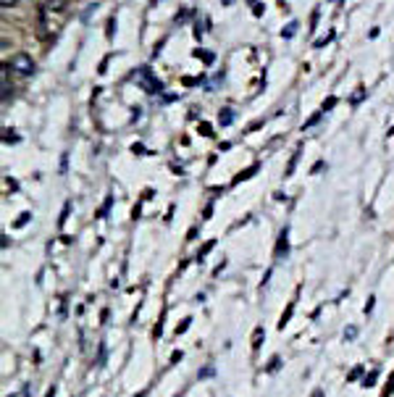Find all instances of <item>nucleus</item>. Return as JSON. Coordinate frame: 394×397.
<instances>
[{
  "mask_svg": "<svg viewBox=\"0 0 394 397\" xmlns=\"http://www.w3.org/2000/svg\"><path fill=\"white\" fill-rule=\"evenodd\" d=\"M134 82L140 84L145 92H150V95H155V92L163 90V84H160V82L153 77V71L147 69V66H142V69H137V71H134Z\"/></svg>",
  "mask_w": 394,
  "mask_h": 397,
  "instance_id": "f257e3e1",
  "label": "nucleus"
},
{
  "mask_svg": "<svg viewBox=\"0 0 394 397\" xmlns=\"http://www.w3.org/2000/svg\"><path fill=\"white\" fill-rule=\"evenodd\" d=\"M11 69H13L16 74H24V77H27V74L34 71V61H32L27 53H18V55L11 58Z\"/></svg>",
  "mask_w": 394,
  "mask_h": 397,
  "instance_id": "f03ea898",
  "label": "nucleus"
},
{
  "mask_svg": "<svg viewBox=\"0 0 394 397\" xmlns=\"http://www.w3.org/2000/svg\"><path fill=\"white\" fill-rule=\"evenodd\" d=\"M287 229L282 232V237H279V242H276V258H284L287 253H289V239H287Z\"/></svg>",
  "mask_w": 394,
  "mask_h": 397,
  "instance_id": "7ed1b4c3",
  "label": "nucleus"
},
{
  "mask_svg": "<svg viewBox=\"0 0 394 397\" xmlns=\"http://www.w3.org/2000/svg\"><path fill=\"white\" fill-rule=\"evenodd\" d=\"M218 121H221V126H229L231 121H234V111H229V108H223L221 116H218Z\"/></svg>",
  "mask_w": 394,
  "mask_h": 397,
  "instance_id": "20e7f679",
  "label": "nucleus"
},
{
  "mask_svg": "<svg viewBox=\"0 0 394 397\" xmlns=\"http://www.w3.org/2000/svg\"><path fill=\"white\" fill-rule=\"evenodd\" d=\"M68 211H71V200H68V203L63 205V213H61V218H58V226H63V224H66V218H68Z\"/></svg>",
  "mask_w": 394,
  "mask_h": 397,
  "instance_id": "39448f33",
  "label": "nucleus"
},
{
  "mask_svg": "<svg viewBox=\"0 0 394 397\" xmlns=\"http://www.w3.org/2000/svg\"><path fill=\"white\" fill-rule=\"evenodd\" d=\"M297 161H299V150H297V153H294V156H292V161H289V166H287V174H284V176H289V174L294 171V166H297Z\"/></svg>",
  "mask_w": 394,
  "mask_h": 397,
  "instance_id": "423d86ee",
  "label": "nucleus"
},
{
  "mask_svg": "<svg viewBox=\"0 0 394 397\" xmlns=\"http://www.w3.org/2000/svg\"><path fill=\"white\" fill-rule=\"evenodd\" d=\"M190 321H192V318H184V321H181V324L176 326V337H179V334H184V332H187V329H190Z\"/></svg>",
  "mask_w": 394,
  "mask_h": 397,
  "instance_id": "0eeeda50",
  "label": "nucleus"
},
{
  "mask_svg": "<svg viewBox=\"0 0 394 397\" xmlns=\"http://www.w3.org/2000/svg\"><path fill=\"white\" fill-rule=\"evenodd\" d=\"M29 218H32V213H21V216L16 218V224H13V226H24V224L29 221Z\"/></svg>",
  "mask_w": 394,
  "mask_h": 397,
  "instance_id": "6e6552de",
  "label": "nucleus"
},
{
  "mask_svg": "<svg viewBox=\"0 0 394 397\" xmlns=\"http://www.w3.org/2000/svg\"><path fill=\"white\" fill-rule=\"evenodd\" d=\"M334 105H336V98H329V100H323V108H321V111L326 114V111H331Z\"/></svg>",
  "mask_w": 394,
  "mask_h": 397,
  "instance_id": "1a4fd4ad",
  "label": "nucleus"
},
{
  "mask_svg": "<svg viewBox=\"0 0 394 397\" xmlns=\"http://www.w3.org/2000/svg\"><path fill=\"white\" fill-rule=\"evenodd\" d=\"M376 376H379V373L373 371V373H368V376L363 379V387H373V382H376Z\"/></svg>",
  "mask_w": 394,
  "mask_h": 397,
  "instance_id": "9d476101",
  "label": "nucleus"
},
{
  "mask_svg": "<svg viewBox=\"0 0 394 397\" xmlns=\"http://www.w3.org/2000/svg\"><path fill=\"white\" fill-rule=\"evenodd\" d=\"M329 40H334V32H329L326 37H321V40H315V48H323V45H326V42Z\"/></svg>",
  "mask_w": 394,
  "mask_h": 397,
  "instance_id": "9b49d317",
  "label": "nucleus"
},
{
  "mask_svg": "<svg viewBox=\"0 0 394 397\" xmlns=\"http://www.w3.org/2000/svg\"><path fill=\"white\" fill-rule=\"evenodd\" d=\"M260 339H263V329H255V342H252V347H255V350L260 347Z\"/></svg>",
  "mask_w": 394,
  "mask_h": 397,
  "instance_id": "f8f14e48",
  "label": "nucleus"
},
{
  "mask_svg": "<svg viewBox=\"0 0 394 397\" xmlns=\"http://www.w3.org/2000/svg\"><path fill=\"white\" fill-rule=\"evenodd\" d=\"M255 168H258V166H252V168H247V171H242V174L237 176V179H234V182H242V179H247V176H252V174H255Z\"/></svg>",
  "mask_w": 394,
  "mask_h": 397,
  "instance_id": "ddd939ff",
  "label": "nucleus"
},
{
  "mask_svg": "<svg viewBox=\"0 0 394 397\" xmlns=\"http://www.w3.org/2000/svg\"><path fill=\"white\" fill-rule=\"evenodd\" d=\"M363 98H365V90H363V87H358V92H355V95H352V103H355V105H358V103H360V100H363Z\"/></svg>",
  "mask_w": 394,
  "mask_h": 397,
  "instance_id": "4468645a",
  "label": "nucleus"
},
{
  "mask_svg": "<svg viewBox=\"0 0 394 397\" xmlns=\"http://www.w3.org/2000/svg\"><path fill=\"white\" fill-rule=\"evenodd\" d=\"M294 32H297V24L292 21V24H289V27H287V29H284L282 34H284V37H294Z\"/></svg>",
  "mask_w": 394,
  "mask_h": 397,
  "instance_id": "2eb2a0df",
  "label": "nucleus"
},
{
  "mask_svg": "<svg viewBox=\"0 0 394 397\" xmlns=\"http://www.w3.org/2000/svg\"><path fill=\"white\" fill-rule=\"evenodd\" d=\"M200 135L211 137V135H213V131H211V124H205V121H202V124H200Z\"/></svg>",
  "mask_w": 394,
  "mask_h": 397,
  "instance_id": "dca6fc26",
  "label": "nucleus"
},
{
  "mask_svg": "<svg viewBox=\"0 0 394 397\" xmlns=\"http://www.w3.org/2000/svg\"><path fill=\"white\" fill-rule=\"evenodd\" d=\"M321 116H323V111H321V114H315V116H313L310 121H305V126H303V129H310L313 124H318V121H321Z\"/></svg>",
  "mask_w": 394,
  "mask_h": 397,
  "instance_id": "f3484780",
  "label": "nucleus"
},
{
  "mask_svg": "<svg viewBox=\"0 0 394 397\" xmlns=\"http://www.w3.org/2000/svg\"><path fill=\"white\" fill-rule=\"evenodd\" d=\"M355 337H358V329H355V326H350V329L344 332V339H355Z\"/></svg>",
  "mask_w": 394,
  "mask_h": 397,
  "instance_id": "a211bd4d",
  "label": "nucleus"
},
{
  "mask_svg": "<svg viewBox=\"0 0 394 397\" xmlns=\"http://www.w3.org/2000/svg\"><path fill=\"white\" fill-rule=\"evenodd\" d=\"M113 205V197H108V200H105V205H103V211H100V216H105L108 213V208Z\"/></svg>",
  "mask_w": 394,
  "mask_h": 397,
  "instance_id": "6ab92c4d",
  "label": "nucleus"
},
{
  "mask_svg": "<svg viewBox=\"0 0 394 397\" xmlns=\"http://www.w3.org/2000/svg\"><path fill=\"white\" fill-rule=\"evenodd\" d=\"M252 13L260 16V13H263V6H260V3H252Z\"/></svg>",
  "mask_w": 394,
  "mask_h": 397,
  "instance_id": "aec40b11",
  "label": "nucleus"
},
{
  "mask_svg": "<svg viewBox=\"0 0 394 397\" xmlns=\"http://www.w3.org/2000/svg\"><path fill=\"white\" fill-rule=\"evenodd\" d=\"M279 363H282L279 358H273V361H271V366H268V371H276V368H279Z\"/></svg>",
  "mask_w": 394,
  "mask_h": 397,
  "instance_id": "412c9836",
  "label": "nucleus"
},
{
  "mask_svg": "<svg viewBox=\"0 0 394 397\" xmlns=\"http://www.w3.org/2000/svg\"><path fill=\"white\" fill-rule=\"evenodd\" d=\"M386 397H394V382L389 384V392H386Z\"/></svg>",
  "mask_w": 394,
  "mask_h": 397,
  "instance_id": "4be33fe9",
  "label": "nucleus"
},
{
  "mask_svg": "<svg viewBox=\"0 0 394 397\" xmlns=\"http://www.w3.org/2000/svg\"><path fill=\"white\" fill-rule=\"evenodd\" d=\"M313 397H323V392H321V389H315V392H313Z\"/></svg>",
  "mask_w": 394,
  "mask_h": 397,
  "instance_id": "5701e85b",
  "label": "nucleus"
},
{
  "mask_svg": "<svg viewBox=\"0 0 394 397\" xmlns=\"http://www.w3.org/2000/svg\"><path fill=\"white\" fill-rule=\"evenodd\" d=\"M45 397H55V389H50V392H48V394H45Z\"/></svg>",
  "mask_w": 394,
  "mask_h": 397,
  "instance_id": "b1692460",
  "label": "nucleus"
}]
</instances>
